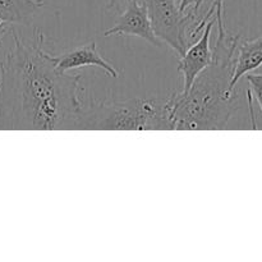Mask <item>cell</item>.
Returning a JSON list of instances; mask_svg holds the SVG:
<instances>
[{
    "instance_id": "cell-2",
    "label": "cell",
    "mask_w": 262,
    "mask_h": 262,
    "mask_svg": "<svg viewBox=\"0 0 262 262\" xmlns=\"http://www.w3.org/2000/svg\"><path fill=\"white\" fill-rule=\"evenodd\" d=\"M239 35L217 27L211 63L194 78L188 91L173 92L165 100L170 129L220 130L239 106V94L230 87Z\"/></svg>"
},
{
    "instance_id": "cell-12",
    "label": "cell",
    "mask_w": 262,
    "mask_h": 262,
    "mask_svg": "<svg viewBox=\"0 0 262 262\" xmlns=\"http://www.w3.org/2000/svg\"><path fill=\"white\" fill-rule=\"evenodd\" d=\"M129 0H107V9L109 10H122Z\"/></svg>"
},
{
    "instance_id": "cell-11",
    "label": "cell",
    "mask_w": 262,
    "mask_h": 262,
    "mask_svg": "<svg viewBox=\"0 0 262 262\" xmlns=\"http://www.w3.org/2000/svg\"><path fill=\"white\" fill-rule=\"evenodd\" d=\"M207 15L210 17L216 18V22H220V20H224V0H212L209 5V9H207Z\"/></svg>"
},
{
    "instance_id": "cell-13",
    "label": "cell",
    "mask_w": 262,
    "mask_h": 262,
    "mask_svg": "<svg viewBox=\"0 0 262 262\" xmlns=\"http://www.w3.org/2000/svg\"><path fill=\"white\" fill-rule=\"evenodd\" d=\"M9 30H10V26H8V25H5V23L0 22V43H2L3 38L7 36V33L9 32Z\"/></svg>"
},
{
    "instance_id": "cell-3",
    "label": "cell",
    "mask_w": 262,
    "mask_h": 262,
    "mask_svg": "<svg viewBox=\"0 0 262 262\" xmlns=\"http://www.w3.org/2000/svg\"><path fill=\"white\" fill-rule=\"evenodd\" d=\"M171 130L165 100L92 101L79 110L77 130Z\"/></svg>"
},
{
    "instance_id": "cell-10",
    "label": "cell",
    "mask_w": 262,
    "mask_h": 262,
    "mask_svg": "<svg viewBox=\"0 0 262 262\" xmlns=\"http://www.w3.org/2000/svg\"><path fill=\"white\" fill-rule=\"evenodd\" d=\"M246 79H247L248 84H250L248 91L253 94L258 106H260V110L262 112V74L248 73L246 74Z\"/></svg>"
},
{
    "instance_id": "cell-6",
    "label": "cell",
    "mask_w": 262,
    "mask_h": 262,
    "mask_svg": "<svg viewBox=\"0 0 262 262\" xmlns=\"http://www.w3.org/2000/svg\"><path fill=\"white\" fill-rule=\"evenodd\" d=\"M215 23H216V18H211L206 23L199 38L187 48L183 55L179 56L178 71L183 77L182 92L188 91L194 78L211 63L212 49L210 45V38H211V31Z\"/></svg>"
},
{
    "instance_id": "cell-7",
    "label": "cell",
    "mask_w": 262,
    "mask_h": 262,
    "mask_svg": "<svg viewBox=\"0 0 262 262\" xmlns=\"http://www.w3.org/2000/svg\"><path fill=\"white\" fill-rule=\"evenodd\" d=\"M51 59H53V63L56 69H59L60 72H66V73H68L72 69L96 67V68L102 69L112 78H118L119 76L117 68L110 64L97 50V45L95 41L76 46L71 50L59 54V55H51Z\"/></svg>"
},
{
    "instance_id": "cell-9",
    "label": "cell",
    "mask_w": 262,
    "mask_h": 262,
    "mask_svg": "<svg viewBox=\"0 0 262 262\" xmlns=\"http://www.w3.org/2000/svg\"><path fill=\"white\" fill-rule=\"evenodd\" d=\"M43 5L42 0H0V22L27 26Z\"/></svg>"
},
{
    "instance_id": "cell-1",
    "label": "cell",
    "mask_w": 262,
    "mask_h": 262,
    "mask_svg": "<svg viewBox=\"0 0 262 262\" xmlns=\"http://www.w3.org/2000/svg\"><path fill=\"white\" fill-rule=\"evenodd\" d=\"M9 33L13 46L0 61V129L77 130L81 74L56 69L40 30L31 40L15 26Z\"/></svg>"
},
{
    "instance_id": "cell-4",
    "label": "cell",
    "mask_w": 262,
    "mask_h": 262,
    "mask_svg": "<svg viewBox=\"0 0 262 262\" xmlns=\"http://www.w3.org/2000/svg\"><path fill=\"white\" fill-rule=\"evenodd\" d=\"M156 37L182 56L194 40L197 23L193 15L183 13L179 0H142Z\"/></svg>"
},
{
    "instance_id": "cell-8",
    "label": "cell",
    "mask_w": 262,
    "mask_h": 262,
    "mask_svg": "<svg viewBox=\"0 0 262 262\" xmlns=\"http://www.w3.org/2000/svg\"><path fill=\"white\" fill-rule=\"evenodd\" d=\"M262 66V36L252 40L238 41L234 56L230 87L235 90V86L246 74L251 73Z\"/></svg>"
},
{
    "instance_id": "cell-5",
    "label": "cell",
    "mask_w": 262,
    "mask_h": 262,
    "mask_svg": "<svg viewBox=\"0 0 262 262\" xmlns=\"http://www.w3.org/2000/svg\"><path fill=\"white\" fill-rule=\"evenodd\" d=\"M109 36H137L151 45L161 48L163 42L154 33L147 9L142 0H129L120 10L117 23L104 32Z\"/></svg>"
}]
</instances>
